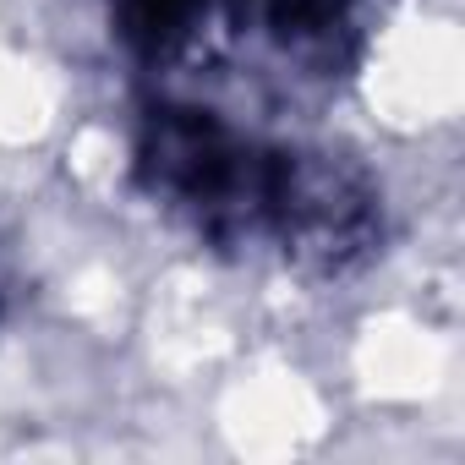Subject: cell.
<instances>
[{
	"instance_id": "obj_1",
	"label": "cell",
	"mask_w": 465,
	"mask_h": 465,
	"mask_svg": "<svg viewBox=\"0 0 465 465\" xmlns=\"http://www.w3.org/2000/svg\"><path fill=\"white\" fill-rule=\"evenodd\" d=\"M263 17L285 50L334 55L361 23V0H263Z\"/></svg>"
},
{
	"instance_id": "obj_2",
	"label": "cell",
	"mask_w": 465,
	"mask_h": 465,
	"mask_svg": "<svg viewBox=\"0 0 465 465\" xmlns=\"http://www.w3.org/2000/svg\"><path fill=\"white\" fill-rule=\"evenodd\" d=\"M203 6L208 0H110V12L121 17L126 39H137L143 50H159V55L192 39Z\"/></svg>"
}]
</instances>
